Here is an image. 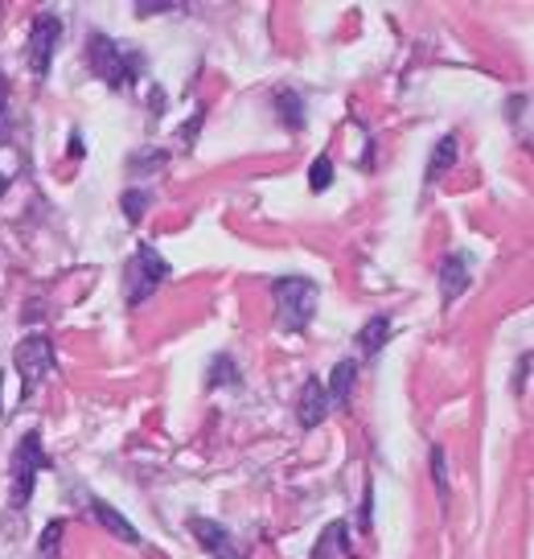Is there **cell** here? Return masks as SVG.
I'll use <instances>...</instances> for the list:
<instances>
[{"label":"cell","instance_id":"cell-1","mask_svg":"<svg viewBox=\"0 0 534 559\" xmlns=\"http://www.w3.org/2000/svg\"><path fill=\"white\" fill-rule=\"evenodd\" d=\"M86 67L95 70L99 79H104L107 87H132L140 74V53L123 50V46H116L111 37L95 34L91 41H86Z\"/></svg>","mask_w":534,"mask_h":559},{"label":"cell","instance_id":"cell-2","mask_svg":"<svg viewBox=\"0 0 534 559\" xmlns=\"http://www.w3.org/2000/svg\"><path fill=\"white\" fill-rule=\"evenodd\" d=\"M317 284L305 276H288V280H276V313H280V330L288 333H300L305 325L312 321L317 313Z\"/></svg>","mask_w":534,"mask_h":559},{"label":"cell","instance_id":"cell-3","mask_svg":"<svg viewBox=\"0 0 534 559\" xmlns=\"http://www.w3.org/2000/svg\"><path fill=\"white\" fill-rule=\"evenodd\" d=\"M165 276H169V263L161 260V251H156V247H137V255L123 263V293H128V305H140V300L153 297Z\"/></svg>","mask_w":534,"mask_h":559},{"label":"cell","instance_id":"cell-4","mask_svg":"<svg viewBox=\"0 0 534 559\" xmlns=\"http://www.w3.org/2000/svg\"><path fill=\"white\" fill-rule=\"evenodd\" d=\"M46 465H50V461L41 453V437H37V432L21 437L17 453H13V507H25V502L34 498V481Z\"/></svg>","mask_w":534,"mask_h":559},{"label":"cell","instance_id":"cell-5","mask_svg":"<svg viewBox=\"0 0 534 559\" xmlns=\"http://www.w3.org/2000/svg\"><path fill=\"white\" fill-rule=\"evenodd\" d=\"M54 362H58V354H54L50 337H41V333H34V337H21V342H17L21 395H34L37 383H41V379L54 370Z\"/></svg>","mask_w":534,"mask_h":559},{"label":"cell","instance_id":"cell-6","mask_svg":"<svg viewBox=\"0 0 534 559\" xmlns=\"http://www.w3.org/2000/svg\"><path fill=\"white\" fill-rule=\"evenodd\" d=\"M58 41H62V17L37 13L34 29H29V46H25L34 74H46V70H50V58H54V50H58Z\"/></svg>","mask_w":534,"mask_h":559},{"label":"cell","instance_id":"cell-7","mask_svg":"<svg viewBox=\"0 0 534 559\" xmlns=\"http://www.w3.org/2000/svg\"><path fill=\"white\" fill-rule=\"evenodd\" d=\"M296 412H300V428H317V424L329 416V391H325L321 379H309V383L300 386V403H296Z\"/></svg>","mask_w":534,"mask_h":559},{"label":"cell","instance_id":"cell-8","mask_svg":"<svg viewBox=\"0 0 534 559\" xmlns=\"http://www.w3.org/2000/svg\"><path fill=\"white\" fill-rule=\"evenodd\" d=\"M190 531L198 535V543L206 547L214 559H242L235 556V547H230V535H226L218 523H210V519H190Z\"/></svg>","mask_w":534,"mask_h":559},{"label":"cell","instance_id":"cell-9","mask_svg":"<svg viewBox=\"0 0 534 559\" xmlns=\"http://www.w3.org/2000/svg\"><path fill=\"white\" fill-rule=\"evenodd\" d=\"M91 510H95V519H99V523H104L107 531H111V535H116V539L132 543V547H137V543H140V531H137V526L128 523V519H123V514H116V510L107 507L104 498H91Z\"/></svg>","mask_w":534,"mask_h":559},{"label":"cell","instance_id":"cell-10","mask_svg":"<svg viewBox=\"0 0 534 559\" xmlns=\"http://www.w3.org/2000/svg\"><path fill=\"white\" fill-rule=\"evenodd\" d=\"M465 284H468V260L465 255H449L444 267H440V293H444V300L461 297Z\"/></svg>","mask_w":534,"mask_h":559},{"label":"cell","instance_id":"cell-11","mask_svg":"<svg viewBox=\"0 0 534 559\" xmlns=\"http://www.w3.org/2000/svg\"><path fill=\"white\" fill-rule=\"evenodd\" d=\"M387 337H391V317H375V321H366L363 330H358V346H363L366 358H375L387 346Z\"/></svg>","mask_w":534,"mask_h":559},{"label":"cell","instance_id":"cell-12","mask_svg":"<svg viewBox=\"0 0 534 559\" xmlns=\"http://www.w3.org/2000/svg\"><path fill=\"white\" fill-rule=\"evenodd\" d=\"M354 379H358V367L345 358V362H337L333 367V379H329V403H349V395H354Z\"/></svg>","mask_w":534,"mask_h":559},{"label":"cell","instance_id":"cell-13","mask_svg":"<svg viewBox=\"0 0 534 559\" xmlns=\"http://www.w3.org/2000/svg\"><path fill=\"white\" fill-rule=\"evenodd\" d=\"M337 551H345V523H329L325 535L312 547V559H333Z\"/></svg>","mask_w":534,"mask_h":559},{"label":"cell","instance_id":"cell-14","mask_svg":"<svg viewBox=\"0 0 534 559\" xmlns=\"http://www.w3.org/2000/svg\"><path fill=\"white\" fill-rule=\"evenodd\" d=\"M452 160H456V136H444L440 144H436V157H431V165H428V181H436Z\"/></svg>","mask_w":534,"mask_h":559},{"label":"cell","instance_id":"cell-15","mask_svg":"<svg viewBox=\"0 0 534 559\" xmlns=\"http://www.w3.org/2000/svg\"><path fill=\"white\" fill-rule=\"evenodd\" d=\"M309 186H312V193H321V190H329V186H333V160H329V157H317V160H312Z\"/></svg>","mask_w":534,"mask_h":559},{"label":"cell","instance_id":"cell-16","mask_svg":"<svg viewBox=\"0 0 534 559\" xmlns=\"http://www.w3.org/2000/svg\"><path fill=\"white\" fill-rule=\"evenodd\" d=\"M13 136V116H9V83L0 74V144Z\"/></svg>","mask_w":534,"mask_h":559},{"label":"cell","instance_id":"cell-17","mask_svg":"<svg viewBox=\"0 0 534 559\" xmlns=\"http://www.w3.org/2000/svg\"><path fill=\"white\" fill-rule=\"evenodd\" d=\"M149 206V193H123V214H128V223H140V210Z\"/></svg>","mask_w":534,"mask_h":559},{"label":"cell","instance_id":"cell-18","mask_svg":"<svg viewBox=\"0 0 534 559\" xmlns=\"http://www.w3.org/2000/svg\"><path fill=\"white\" fill-rule=\"evenodd\" d=\"M58 539H62V523H50V526H46V535H41V556L54 559V547H58Z\"/></svg>","mask_w":534,"mask_h":559},{"label":"cell","instance_id":"cell-19","mask_svg":"<svg viewBox=\"0 0 534 559\" xmlns=\"http://www.w3.org/2000/svg\"><path fill=\"white\" fill-rule=\"evenodd\" d=\"M431 473H436V486L444 493V489H449V477H444V453H440V449L431 453Z\"/></svg>","mask_w":534,"mask_h":559},{"label":"cell","instance_id":"cell-20","mask_svg":"<svg viewBox=\"0 0 534 559\" xmlns=\"http://www.w3.org/2000/svg\"><path fill=\"white\" fill-rule=\"evenodd\" d=\"M526 370H531V354H526V358H522V367H518L514 391H526Z\"/></svg>","mask_w":534,"mask_h":559},{"label":"cell","instance_id":"cell-21","mask_svg":"<svg viewBox=\"0 0 534 559\" xmlns=\"http://www.w3.org/2000/svg\"><path fill=\"white\" fill-rule=\"evenodd\" d=\"M358 523H363V531H370V489H366V498H363V514H358Z\"/></svg>","mask_w":534,"mask_h":559},{"label":"cell","instance_id":"cell-22","mask_svg":"<svg viewBox=\"0 0 534 559\" xmlns=\"http://www.w3.org/2000/svg\"><path fill=\"white\" fill-rule=\"evenodd\" d=\"M70 157H83V140H79V132L70 136Z\"/></svg>","mask_w":534,"mask_h":559},{"label":"cell","instance_id":"cell-23","mask_svg":"<svg viewBox=\"0 0 534 559\" xmlns=\"http://www.w3.org/2000/svg\"><path fill=\"white\" fill-rule=\"evenodd\" d=\"M4 190H9V177L0 174V193H4Z\"/></svg>","mask_w":534,"mask_h":559}]
</instances>
